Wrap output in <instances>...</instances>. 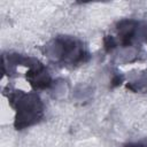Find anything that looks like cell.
<instances>
[{"mask_svg":"<svg viewBox=\"0 0 147 147\" xmlns=\"http://www.w3.org/2000/svg\"><path fill=\"white\" fill-rule=\"evenodd\" d=\"M103 41H105V48H106L107 52H110L115 47V45H116L113 37H106Z\"/></svg>","mask_w":147,"mask_h":147,"instance_id":"obj_1","label":"cell"},{"mask_svg":"<svg viewBox=\"0 0 147 147\" xmlns=\"http://www.w3.org/2000/svg\"><path fill=\"white\" fill-rule=\"evenodd\" d=\"M121 79H122V78H121L119 76H116V77H115V78L113 79V83H114L113 85H114V86H116V85L121 84Z\"/></svg>","mask_w":147,"mask_h":147,"instance_id":"obj_2","label":"cell"}]
</instances>
